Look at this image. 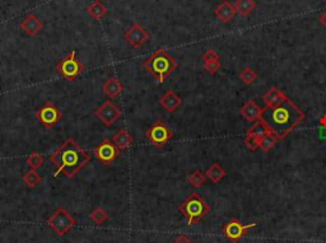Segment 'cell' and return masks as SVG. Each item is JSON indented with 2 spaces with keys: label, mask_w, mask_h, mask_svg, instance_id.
I'll use <instances>...</instances> for the list:
<instances>
[{
  "label": "cell",
  "mask_w": 326,
  "mask_h": 243,
  "mask_svg": "<svg viewBox=\"0 0 326 243\" xmlns=\"http://www.w3.org/2000/svg\"><path fill=\"white\" fill-rule=\"evenodd\" d=\"M304 113L291 101L285 98L282 103L274 107L264 108L260 120L269 126L271 133L277 135L278 139H284L296 126L303 121Z\"/></svg>",
  "instance_id": "cell-1"
},
{
  "label": "cell",
  "mask_w": 326,
  "mask_h": 243,
  "mask_svg": "<svg viewBox=\"0 0 326 243\" xmlns=\"http://www.w3.org/2000/svg\"><path fill=\"white\" fill-rule=\"evenodd\" d=\"M75 218L66 209L59 208L47 219V225L60 237H64L75 225Z\"/></svg>",
  "instance_id": "cell-6"
},
{
  "label": "cell",
  "mask_w": 326,
  "mask_h": 243,
  "mask_svg": "<svg viewBox=\"0 0 326 243\" xmlns=\"http://www.w3.org/2000/svg\"><path fill=\"white\" fill-rule=\"evenodd\" d=\"M210 210V206L201 199L196 192H192L182 204L180 205L181 214L186 218L187 228L192 227L194 224L203 219Z\"/></svg>",
  "instance_id": "cell-4"
},
{
  "label": "cell",
  "mask_w": 326,
  "mask_h": 243,
  "mask_svg": "<svg viewBox=\"0 0 326 243\" xmlns=\"http://www.w3.org/2000/svg\"><path fill=\"white\" fill-rule=\"evenodd\" d=\"M201 60L204 63H209V61L220 60V55L216 54V51H214L213 49H208L203 55H201Z\"/></svg>",
  "instance_id": "cell-32"
},
{
  "label": "cell",
  "mask_w": 326,
  "mask_h": 243,
  "mask_svg": "<svg viewBox=\"0 0 326 243\" xmlns=\"http://www.w3.org/2000/svg\"><path fill=\"white\" fill-rule=\"evenodd\" d=\"M0 73H2V69H0Z\"/></svg>",
  "instance_id": "cell-36"
},
{
  "label": "cell",
  "mask_w": 326,
  "mask_h": 243,
  "mask_svg": "<svg viewBox=\"0 0 326 243\" xmlns=\"http://www.w3.org/2000/svg\"><path fill=\"white\" fill-rule=\"evenodd\" d=\"M245 145H246V148L249 149V151L255 152V151H258L259 148H260V139H258V138L247 134L246 138H245Z\"/></svg>",
  "instance_id": "cell-30"
},
{
  "label": "cell",
  "mask_w": 326,
  "mask_h": 243,
  "mask_svg": "<svg viewBox=\"0 0 326 243\" xmlns=\"http://www.w3.org/2000/svg\"><path fill=\"white\" fill-rule=\"evenodd\" d=\"M27 164L30 166L31 170H39L40 167L44 166L45 163V158L40 152H32L30 156L27 157Z\"/></svg>",
  "instance_id": "cell-26"
},
{
  "label": "cell",
  "mask_w": 326,
  "mask_h": 243,
  "mask_svg": "<svg viewBox=\"0 0 326 243\" xmlns=\"http://www.w3.org/2000/svg\"><path fill=\"white\" fill-rule=\"evenodd\" d=\"M173 243H192V240L190 239V238L187 237V235L180 234V235H177V237L175 238Z\"/></svg>",
  "instance_id": "cell-33"
},
{
  "label": "cell",
  "mask_w": 326,
  "mask_h": 243,
  "mask_svg": "<svg viewBox=\"0 0 326 243\" xmlns=\"http://www.w3.org/2000/svg\"><path fill=\"white\" fill-rule=\"evenodd\" d=\"M264 108H260L258 104L254 101H249L242 106L241 108V115L246 118L249 123H256L258 120H260L261 115H263Z\"/></svg>",
  "instance_id": "cell-17"
},
{
  "label": "cell",
  "mask_w": 326,
  "mask_h": 243,
  "mask_svg": "<svg viewBox=\"0 0 326 243\" xmlns=\"http://www.w3.org/2000/svg\"><path fill=\"white\" fill-rule=\"evenodd\" d=\"M235 8H236L237 13H239L240 16L247 17L255 11L256 3L255 0H236Z\"/></svg>",
  "instance_id": "cell-22"
},
{
  "label": "cell",
  "mask_w": 326,
  "mask_h": 243,
  "mask_svg": "<svg viewBox=\"0 0 326 243\" xmlns=\"http://www.w3.org/2000/svg\"><path fill=\"white\" fill-rule=\"evenodd\" d=\"M181 97L176 94L172 89H168L167 92L158 99L159 106L167 112H175L181 106Z\"/></svg>",
  "instance_id": "cell-14"
},
{
  "label": "cell",
  "mask_w": 326,
  "mask_h": 243,
  "mask_svg": "<svg viewBox=\"0 0 326 243\" xmlns=\"http://www.w3.org/2000/svg\"><path fill=\"white\" fill-rule=\"evenodd\" d=\"M178 63L166 51L165 49H158L151 55V58L144 61V69L156 78L158 83H165L166 78L177 69Z\"/></svg>",
  "instance_id": "cell-3"
},
{
  "label": "cell",
  "mask_w": 326,
  "mask_h": 243,
  "mask_svg": "<svg viewBox=\"0 0 326 243\" xmlns=\"http://www.w3.org/2000/svg\"><path fill=\"white\" fill-rule=\"evenodd\" d=\"M258 225V223H250L244 224L237 219H231L230 221L223 225V234L227 239H230L231 242H239L242 237L247 233V230L251 228H255Z\"/></svg>",
  "instance_id": "cell-10"
},
{
  "label": "cell",
  "mask_w": 326,
  "mask_h": 243,
  "mask_svg": "<svg viewBox=\"0 0 326 243\" xmlns=\"http://www.w3.org/2000/svg\"><path fill=\"white\" fill-rule=\"evenodd\" d=\"M277 142H278L277 135H275L274 133H271V132L268 133V134H266L265 137L263 138V139H260L261 151L269 152L271 149V148H273L275 144H277Z\"/></svg>",
  "instance_id": "cell-27"
},
{
  "label": "cell",
  "mask_w": 326,
  "mask_h": 243,
  "mask_svg": "<svg viewBox=\"0 0 326 243\" xmlns=\"http://www.w3.org/2000/svg\"><path fill=\"white\" fill-rule=\"evenodd\" d=\"M108 214H107V211L104 210L102 206H97V208H94L93 210H92V213L89 214V219L93 223H96L97 225H101V224H103L104 221L108 220Z\"/></svg>",
  "instance_id": "cell-25"
},
{
  "label": "cell",
  "mask_w": 326,
  "mask_h": 243,
  "mask_svg": "<svg viewBox=\"0 0 326 243\" xmlns=\"http://www.w3.org/2000/svg\"><path fill=\"white\" fill-rule=\"evenodd\" d=\"M94 115L101 120L104 126L111 128L123 116V111L113 101H106L94 111Z\"/></svg>",
  "instance_id": "cell-9"
},
{
  "label": "cell",
  "mask_w": 326,
  "mask_h": 243,
  "mask_svg": "<svg viewBox=\"0 0 326 243\" xmlns=\"http://www.w3.org/2000/svg\"><path fill=\"white\" fill-rule=\"evenodd\" d=\"M236 8L235 6L230 3V2H223L220 6L216 7L215 11H214V14L218 20L222 23H230L231 21H233V18L236 17Z\"/></svg>",
  "instance_id": "cell-15"
},
{
  "label": "cell",
  "mask_w": 326,
  "mask_h": 243,
  "mask_svg": "<svg viewBox=\"0 0 326 243\" xmlns=\"http://www.w3.org/2000/svg\"><path fill=\"white\" fill-rule=\"evenodd\" d=\"M268 133H270V129L263 120H258L256 123H254V125L247 130V134L258 138V139H263Z\"/></svg>",
  "instance_id": "cell-23"
},
{
  "label": "cell",
  "mask_w": 326,
  "mask_h": 243,
  "mask_svg": "<svg viewBox=\"0 0 326 243\" xmlns=\"http://www.w3.org/2000/svg\"><path fill=\"white\" fill-rule=\"evenodd\" d=\"M50 161L56 167L54 177L64 175L66 178H74L77 173L89 163L90 156L83 151V148L73 138H68L50 156Z\"/></svg>",
  "instance_id": "cell-2"
},
{
  "label": "cell",
  "mask_w": 326,
  "mask_h": 243,
  "mask_svg": "<svg viewBox=\"0 0 326 243\" xmlns=\"http://www.w3.org/2000/svg\"><path fill=\"white\" fill-rule=\"evenodd\" d=\"M285 98H287L285 94H283L278 88L273 87L266 92L265 96L263 97V101L266 107H274V106H278L279 103H282Z\"/></svg>",
  "instance_id": "cell-19"
},
{
  "label": "cell",
  "mask_w": 326,
  "mask_h": 243,
  "mask_svg": "<svg viewBox=\"0 0 326 243\" xmlns=\"http://www.w3.org/2000/svg\"><path fill=\"white\" fill-rule=\"evenodd\" d=\"M44 28V23L39 20V17L33 16H27L25 20L21 22V30L25 32V35H27L28 37H35V36L39 35L40 32Z\"/></svg>",
  "instance_id": "cell-13"
},
{
  "label": "cell",
  "mask_w": 326,
  "mask_h": 243,
  "mask_svg": "<svg viewBox=\"0 0 326 243\" xmlns=\"http://www.w3.org/2000/svg\"><path fill=\"white\" fill-rule=\"evenodd\" d=\"M107 8L103 6V4L99 2V0H93L92 4L87 8V13L89 14L94 21H99L102 20L104 16L107 14Z\"/></svg>",
  "instance_id": "cell-20"
},
{
  "label": "cell",
  "mask_w": 326,
  "mask_h": 243,
  "mask_svg": "<svg viewBox=\"0 0 326 243\" xmlns=\"http://www.w3.org/2000/svg\"><path fill=\"white\" fill-rule=\"evenodd\" d=\"M146 137L149 142L158 148H163L173 138V133L162 120L156 121L147 130Z\"/></svg>",
  "instance_id": "cell-7"
},
{
  "label": "cell",
  "mask_w": 326,
  "mask_h": 243,
  "mask_svg": "<svg viewBox=\"0 0 326 243\" xmlns=\"http://www.w3.org/2000/svg\"><path fill=\"white\" fill-rule=\"evenodd\" d=\"M84 65L77 58V50H71L70 54L66 55L65 58L61 59L55 65V70L58 71L59 75L69 82L77 79L84 71Z\"/></svg>",
  "instance_id": "cell-5"
},
{
  "label": "cell",
  "mask_w": 326,
  "mask_h": 243,
  "mask_svg": "<svg viewBox=\"0 0 326 243\" xmlns=\"http://www.w3.org/2000/svg\"><path fill=\"white\" fill-rule=\"evenodd\" d=\"M124 40L129 44L133 49H140L148 42L149 33L147 32L139 23H134L124 35Z\"/></svg>",
  "instance_id": "cell-12"
},
{
  "label": "cell",
  "mask_w": 326,
  "mask_h": 243,
  "mask_svg": "<svg viewBox=\"0 0 326 243\" xmlns=\"http://www.w3.org/2000/svg\"><path fill=\"white\" fill-rule=\"evenodd\" d=\"M320 125H321V126H323V128H326V115H325V116H322V117H321V120H320Z\"/></svg>",
  "instance_id": "cell-35"
},
{
  "label": "cell",
  "mask_w": 326,
  "mask_h": 243,
  "mask_svg": "<svg viewBox=\"0 0 326 243\" xmlns=\"http://www.w3.org/2000/svg\"><path fill=\"white\" fill-rule=\"evenodd\" d=\"M187 181L191 183L192 187H195V189H199V187H201V186L205 183L206 176L204 175L201 171H194V172H192L191 175L187 177Z\"/></svg>",
  "instance_id": "cell-28"
},
{
  "label": "cell",
  "mask_w": 326,
  "mask_h": 243,
  "mask_svg": "<svg viewBox=\"0 0 326 243\" xmlns=\"http://www.w3.org/2000/svg\"><path fill=\"white\" fill-rule=\"evenodd\" d=\"M102 92L106 94L108 98H118L124 90V85L116 77H111L102 84Z\"/></svg>",
  "instance_id": "cell-16"
},
{
  "label": "cell",
  "mask_w": 326,
  "mask_h": 243,
  "mask_svg": "<svg viewBox=\"0 0 326 243\" xmlns=\"http://www.w3.org/2000/svg\"><path fill=\"white\" fill-rule=\"evenodd\" d=\"M41 181H42V176L40 175V173H37V171L36 170H30L23 175V182H25L28 187H31V189L36 187V186L39 185Z\"/></svg>",
  "instance_id": "cell-24"
},
{
  "label": "cell",
  "mask_w": 326,
  "mask_h": 243,
  "mask_svg": "<svg viewBox=\"0 0 326 243\" xmlns=\"http://www.w3.org/2000/svg\"><path fill=\"white\" fill-rule=\"evenodd\" d=\"M256 78H258V74L255 73V70L251 68H245L244 70L240 71V79L244 84L250 85L255 82Z\"/></svg>",
  "instance_id": "cell-29"
},
{
  "label": "cell",
  "mask_w": 326,
  "mask_h": 243,
  "mask_svg": "<svg viewBox=\"0 0 326 243\" xmlns=\"http://www.w3.org/2000/svg\"><path fill=\"white\" fill-rule=\"evenodd\" d=\"M94 157L101 162L103 166H110L114 161L119 157L120 151L118 149L113 140L104 139L103 142L99 143L96 148H94Z\"/></svg>",
  "instance_id": "cell-11"
},
{
  "label": "cell",
  "mask_w": 326,
  "mask_h": 243,
  "mask_svg": "<svg viewBox=\"0 0 326 243\" xmlns=\"http://www.w3.org/2000/svg\"><path fill=\"white\" fill-rule=\"evenodd\" d=\"M221 68H222V65H221L220 60H214V61H209V63H204V69H205L206 73L210 74V75H214L215 73H218Z\"/></svg>",
  "instance_id": "cell-31"
},
{
  "label": "cell",
  "mask_w": 326,
  "mask_h": 243,
  "mask_svg": "<svg viewBox=\"0 0 326 243\" xmlns=\"http://www.w3.org/2000/svg\"><path fill=\"white\" fill-rule=\"evenodd\" d=\"M318 22H320V23H321V25H322V26H323V27H325V28H326V11H325V12H323V13H322V14H321V16H320V17H318Z\"/></svg>",
  "instance_id": "cell-34"
},
{
  "label": "cell",
  "mask_w": 326,
  "mask_h": 243,
  "mask_svg": "<svg viewBox=\"0 0 326 243\" xmlns=\"http://www.w3.org/2000/svg\"><path fill=\"white\" fill-rule=\"evenodd\" d=\"M36 117L41 123L42 126H45L46 129H52L56 124L60 123V120L63 118V113L52 102H47L36 112Z\"/></svg>",
  "instance_id": "cell-8"
},
{
  "label": "cell",
  "mask_w": 326,
  "mask_h": 243,
  "mask_svg": "<svg viewBox=\"0 0 326 243\" xmlns=\"http://www.w3.org/2000/svg\"><path fill=\"white\" fill-rule=\"evenodd\" d=\"M113 143L118 147L119 151H126V149H129L130 147L133 145V137L126 129H120L118 133L113 137Z\"/></svg>",
  "instance_id": "cell-18"
},
{
  "label": "cell",
  "mask_w": 326,
  "mask_h": 243,
  "mask_svg": "<svg viewBox=\"0 0 326 243\" xmlns=\"http://www.w3.org/2000/svg\"><path fill=\"white\" fill-rule=\"evenodd\" d=\"M205 176L213 183H220L226 177V170L222 168L218 163H213L208 170L205 171Z\"/></svg>",
  "instance_id": "cell-21"
}]
</instances>
